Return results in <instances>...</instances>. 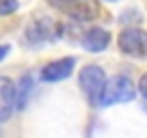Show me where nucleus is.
<instances>
[{
	"instance_id": "nucleus-12",
	"label": "nucleus",
	"mask_w": 147,
	"mask_h": 138,
	"mask_svg": "<svg viewBox=\"0 0 147 138\" xmlns=\"http://www.w3.org/2000/svg\"><path fill=\"white\" fill-rule=\"evenodd\" d=\"M7 54H9V46H0V60L5 58Z\"/></svg>"
},
{
	"instance_id": "nucleus-3",
	"label": "nucleus",
	"mask_w": 147,
	"mask_h": 138,
	"mask_svg": "<svg viewBox=\"0 0 147 138\" xmlns=\"http://www.w3.org/2000/svg\"><path fill=\"white\" fill-rule=\"evenodd\" d=\"M117 43H119V50L128 56L143 58L147 54V32L141 28H125L119 35Z\"/></svg>"
},
{
	"instance_id": "nucleus-8",
	"label": "nucleus",
	"mask_w": 147,
	"mask_h": 138,
	"mask_svg": "<svg viewBox=\"0 0 147 138\" xmlns=\"http://www.w3.org/2000/svg\"><path fill=\"white\" fill-rule=\"evenodd\" d=\"M32 84H35V80H32V76H24L22 80H20V86H15V108H26L28 104V95L32 93Z\"/></svg>"
},
{
	"instance_id": "nucleus-2",
	"label": "nucleus",
	"mask_w": 147,
	"mask_h": 138,
	"mask_svg": "<svg viewBox=\"0 0 147 138\" xmlns=\"http://www.w3.org/2000/svg\"><path fill=\"white\" fill-rule=\"evenodd\" d=\"M104 82H106V76H104V69L102 67H97V65H87L84 69H80L78 84H80L82 93L87 95V99L91 101L93 106H97V99H100Z\"/></svg>"
},
{
	"instance_id": "nucleus-4",
	"label": "nucleus",
	"mask_w": 147,
	"mask_h": 138,
	"mask_svg": "<svg viewBox=\"0 0 147 138\" xmlns=\"http://www.w3.org/2000/svg\"><path fill=\"white\" fill-rule=\"evenodd\" d=\"M15 112V84L11 78L0 76V123L11 119Z\"/></svg>"
},
{
	"instance_id": "nucleus-11",
	"label": "nucleus",
	"mask_w": 147,
	"mask_h": 138,
	"mask_svg": "<svg viewBox=\"0 0 147 138\" xmlns=\"http://www.w3.org/2000/svg\"><path fill=\"white\" fill-rule=\"evenodd\" d=\"M138 91H141L143 97H147V74H143L141 80H138Z\"/></svg>"
},
{
	"instance_id": "nucleus-10",
	"label": "nucleus",
	"mask_w": 147,
	"mask_h": 138,
	"mask_svg": "<svg viewBox=\"0 0 147 138\" xmlns=\"http://www.w3.org/2000/svg\"><path fill=\"white\" fill-rule=\"evenodd\" d=\"M52 7H56V9H63V11H69L74 9V7L78 5V2H82V0H48Z\"/></svg>"
},
{
	"instance_id": "nucleus-1",
	"label": "nucleus",
	"mask_w": 147,
	"mask_h": 138,
	"mask_svg": "<svg viewBox=\"0 0 147 138\" xmlns=\"http://www.w3.org/2000/svg\"><path fill=\"white\" fill-rule=\"evenodd\" d=\"M134 99V84L125 76H113L102 86L97 106H110V104H125Z\"/></svg>"
},
{
	"instance_id": "nucleus-5",
	"label": "nucleus",
	"mask_w": 147,
	"mask_h": 138,
	"mask_svg": "<svg viewBox=\"0 0 147 138\" xmlns=\"http://www.w3.org/2000/svg\"><path fill=\"white\" fill-rule=\"evenodd\" d=\"M74 65H76V60L69 58V56L67 58L52 60V63H48L46 67L41 69V80H46V82H61V80L71 76Z\"/></svg>"
},
{
	"instance_id": "nucleus-13",
	"label": "nucleus",
	"mask_w": 147,
	"mask_h": 138,
	"mask_svg": "<svg viewBox=\"0 0 147 138\" xmlns=\"http://www.w3.org/2000/svg\"><path fill=\"white\" fill-rule=\"evenodd\" d=\"M106 2H117V0H106Z\"/></svg>"
},
{
	"instance_id": "nucleus-9",
	"label": "nucleus",
	"mask_w": 147,
	"mask_h": 138,
	"mask_svg": "<svg viewBox=\"0 0 147 138\" xmlns=\"http://www.w3.org/2000/svg\"><path fill=\"white\" fill-rule=\"evenodd\" d=\"M20 7L18 0H0V15H9V13H15Z\"/></svg>"
},
{
	"instance_id": "nucleus-7",
	"label": "nucleus",
	"mask_w": 147,
	"mask_h": 138,
	"mask_svg": "<svg viewBox=\"0 0 147 138\" xmlns=\"http://www.w3.org/2000/svg\"><path fill=\"white\" fill-rule=\"evenodd\" d=\"M110 43V35L104 30V28H93V30H89L87 35H84L82 39V46L87 48L89 52H102L106 50Z\"/></svg>"
},
{
	"instance_id": "nucleus-6",
	"label": "nucleus",
	"mask_w": 147,
	"mask_h": 138,
	"mask_svg": "<svg viewBox=\"0 0 147 138\" xmlns=\"http://www.w3.org/2000/svg\"><path fill=\"white\" fill-rule=\"evenodd\" d=\"M54 37V24L50 19H35L26 28V39L30 43H43Z\"/></svg>"
}]
</instances>
